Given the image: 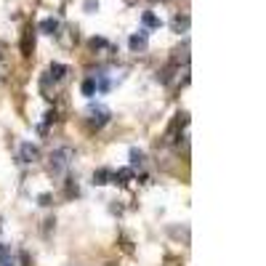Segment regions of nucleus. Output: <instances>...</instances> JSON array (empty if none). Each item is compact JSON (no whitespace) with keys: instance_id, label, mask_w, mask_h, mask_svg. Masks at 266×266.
Returning <instances> with one entry per match:
<instances>
[{"instance_id":"obj_1","label":"nucleus","mask_w":266,"mask_h":266,"mask_svg":"<svg viewBox=\"0 0 266 266\" xmlns=\"http://www.w3.org/2000/svg\"><path fill=\"white\" fill-rule=\"evenodd\" d=\"M72 157H75V152H72L70 146H61V149L51 152V157H48V173H51V176H64L67 168H70V162H72Z\"/></svg>"},{"instance_id":"obj_2","label":"nucleus","mask_w":266,"mask_h":266,"mask_svg":"<svg viewBox=\"0 0 266 266\" xmlns=\"http://www.w3.org/2000/svg\"><path fill=\"white\" fill-rule=\"evenodd\" d=\"M86 117H88V123L93 128H101V125H106L109 123V117H112V112L106 109L104 104H88V109H86Z\"/></svg>"},{"instance_id":"obj_3","label":"nucleus","mask_w":266,"mask_h":266,"mask_svg":"<svg viewBox=\"0 0 266 266\" xmlns=\"http://www.w3.org/2000/svg\"><path fill=\"white\" fill-rule=\"evenodd\" d=\"M19 160L24 162V165H32V162H37L40 160V146H35V144H21V149H19Z\"/></svg>"},{"instance_id":"obj_4","label":"nucleus","mask_w":266,"mask_h":266,"mask_svg":"<svg viewBox=\"0 0 266 266\" xmlns=\"http://www.w3.org/2000/svg\"><path fill=\"white\" fill-rule=\"evenodd\" d=\"M35 27H27L24 30V35H21V56H27L30 59L32 56V51H35Z\"/></svg>"},{"instance_id":"obj_5","label":"nucleus","mask_w":266,"mask_h":266,"mask_svg":"<svg viewBox=\"0 0 266 266\" xmlns=\"http://www.w3.org/2000/svg\"><path fill=\"white\" fill-rule=\"evenodd\" d=\"M131 181H133V168H120V171H112V181H109V184L128 186Z\"/></svg>"},{"instance_id":"obj_6","label":"nucleus","mask_w":266,"mask_h":266,"mask_svg":"<svg viewBox=\"0 0 266 266\" xmlns=\"http://www.w3.org/2000/svg\"><path fill=\"white\" fill-rule=\"evenodd\" d=\"M37 30H40V32H45V35H56V32L61 30V24H59V19L48 16V19H43L40 24H37Z\"/></svg>"},{"instance_id":"obj_7","label":"nucleus","mask_w":266,"mask_h":266,"mask_svg":"<svg viewBox=\"0 0 266 266\" xmlns=\"http://www.w3.org/2000/svg\"><path fill=\"white\" fill-rule=\"evenodd\" d=\"M171 30L173 32H178V35H184V32H189V16H173V21H171Z\"/></svg>"},{"instance_id":"obj_8","label":"nucleus","mask_w":266,"mask_h":266,"mask_svg":"<svg viewBox=\"0 0 266 266\" xmlns=\"http://www.w3.org/2000/svg\"><path fill=\"white\" fill-rule=\"evenodd\" d=\"M64 75H67V64H59V61H53V64L48 67V75H45V77H48V80H53V83H59Z\"/></svg>"},{"instance_id":"obj_9","label":"nucleus","mask_w":266,"mask_h":266,"mask_svg":"<svg viewBox=\"0 0 266 266\" xmlns=\"http://www.w3.org/2000/svg\"><path fill=\"white\" fill-rule=\"evenodd\" d=\"M112 181V171L109 168H96L93 171V184L96 186H104V184H109Z\"/></svg>"},{"instance_id":"obj_10","label":"nucleus","mask_w":266,"mask_h":266,"mask_svg":"<svg viewBox=\"0 0 266 266\" xmlns=\"http://www.w3.org/2000/svg\"><path fill=\"white\" fill-rule=\"evenodd\" d=\"M128 45H131V51H144L146 48V32H139V35H131V40H128Z\"/></svg>"},{"instance_id":"obj_11","label":"nucleus","mask_w":266,"mask_h":266,"mask_svg":"<svg viewBox=\"0 0 266 266\" xmlns=\"http://www.w3.org/2000/svg\"><path fill=\"white\" fill-rule=\"evenodd\" d=\"M141 21H144V27H149V30H160V19H157V16L152 14V11H144Z\"/></svg>"},{"instance_id":"obj_12","label":"nucleus","mask_w":266,"mask_h":266,"mask_svg":"<svg viewBox=\"0 0 266 266\" xmlns=\"http://www.w3.org/2000/svg\"><path fill=\"white\" fill-rule=\"evenodd\" d=\"M88 45H90V51H109V48H112V45L104 40V37H90Z\"/></svg>"},{"instance_id":"obj_13","label":"nucleus","mask_w":266,"mask_h":266,"mask_svg":"<svg viewBox=\"0 0 266 266\" xmlns=\"http://www.w3.org/2000/svg\"><path fill=\"white\" fill-rule=\"evenodd\" d=\"M141 165H144V152L133 146L131 149V168H141Z\"/></svg>"},{"instance_id":"obj_14","label":"nucleus","mask_w":266,"mask_h":266,"mask_svg":"<svg viewBox=\"0 0 266 266\" xmlns=\"http://www.w3.org/2000/svg\"><path fill=\"white\" fill-rule=\"evenodd\" d=\"M93 93H96V80H93V77H88V80L83 83V96H88V99H90Z\"/></svg>"},{"instance_id":"obj_15","label":"nucleus","mask_w":266,"mask_h":266,"mask_svg":"<svg viewBox=\"0 0 266 266\" xmlns=\"http://www.w3.org/2000/svg\"><path fill=\"white\" fill-rule=\"evenodd\" d=\"M86 11L88 14H96L99 11V0H86Z\"/></svg>"},{"instance_id":"obj_16","label":"nucleus","mask_w":266,"mask_h":266,"mask_svg":"<svg viewBox=\"0 0 266 266\" xmlns=\"http://www.w3.org/2000/svg\"><path fill=\"white\" fill-rule=\"evenodd\" d=\"M51 200H53V197H51L48 192H45V195H40V197H37V202H40L43 208H48V205H51Z\"/></svg>"},{"instance_id":"obj_17","label":"nucleus","mask_w":266,"mask_h":266,"mask_svg":"<svg viewBox=\"0 0 266 266\" xmlns=\"http://www.w3.org/2000/svg\"><path fill=\"white\" fill-rule=\"evenodd\" d=\"M0 258H11V245H0Z\"/></svg>"},{"instance_id":"obj_18","label":"nucleus","mask_w":266,"mask_h":266,"mask_svg":"<svg viewBox=\"0 0 266 266\" xmlns=\"http://www.w3.org/2000/svg\"><path fill=\"white\" fill-rule=\"evenodd\" d=\"M0 266H16L14 258H0Z\"/></svg>"},{"instance_id":"obj_19","label":"nucleus","mask_w":266,"mask_h":266,"mask_svg":"<svg viewBox=\"0 0 266 266\" xmlns=\"http://www.w3.org/2000/svg\"><path fill=\"white\" fill-rule=\"evenodd\" d=\"M0 61H3V51H0Z\"/></svg>"}]
</instances>
